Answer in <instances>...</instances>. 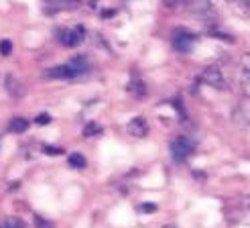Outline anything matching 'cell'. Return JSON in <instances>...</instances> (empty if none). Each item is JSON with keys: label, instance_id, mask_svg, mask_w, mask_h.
<instances>
[{"label": "cell", "instance_id": "cell-1", "mask_svg": "<svg viewBox=\"0 0 250 228\" xmlns=\"http://www.w3.org/2000/svg\"><path fill=\"white\" fill-rule=\"evenodd\" d=\"M173 47L177 49L179 53H189L193 45H195V35L189 33V31H185V29H177V31H173Z\"/></svg>", "mask_w": 250, "mask_h": 228}, {"label": "cell", "instance_id": "cell-15", "mask_svg": "<svg viewBox=\"0 0 250 228\" xmlns=\"http://www.w3.org/2000/svg\"><path fill=\"white\" fill-rule=\"evenodd\" d=\"M139 210L145 212V214H153V212H157V204H148V202H146V204L139 206Z\"/></svg>", "mask_w": 250, "mask_h": 228}, {"label": "cell", "instance_id": "cell-13", "mask_svg": "<svg viewBox=\"0 0 250 228\" xmlns=\"http://www.w3.org/2000/svg\"><path fill=\"white\" fill-rule=\"evenodd\" d=\"M130 92H132L136 98H143V96H145V88H143V82H134V84H130Z\"/></svg>", "mask_w": 250, "mask_h": 228}, {"label": "cell", "instance_id": "cell-7", "mask_svg": "<svg viewBox=\"0 0 250 228\" xmlns=\"http://www.w3.org/2000/svg\"><path fill=\"white\" fill-rule=\"evenodd\" d=\"M126 131H128V135H132V137H136V138H145L146 135H148V124H146V120L145 118H132L128 124H126Z\"/></svg>", "mask_w": 250, "mask_h": 228}, {"label": "cell", "instance_id": "cell-6", "mask_svg": "<svg viewBox=\"0 0 250 228\" xmlns=\"http://www.w3.org/2000/svg\"><path fill=\"white\" fill-rule=\"evenodd\" d=\"M65 71H67V78H78L87 69V59L85 57H73L69 63H63Z\"/></svg>", "mask_w": 250, "mask_h": 228}, {"label": "cell", "instance_id": "cell-3", "mask_svg": "<svg viewBox=\"0 0 250 228\" xmlns=\"http://www.w3.org/2000/svg\"><path fill=\"white\" fill-rule=\"evenodd\" d=\"M202 82L208 84V86H211V88H218V90H224V88H226V80H224L222 71H220L216 66H211V68L204 69V73H202Z\"/></svg>", "mask_w": 250, "mask_h": 228}, {"label": "cell", "instance_id": "cell-14", "mask_svg": "<svg viewBox=\"0 0 250 228\" xmlns=\"http://www.w3.org/2000/svg\"><path fill=\"white\" fill-rule=\"evenodd\" d=\"M0 228H24V224L17 218H8V220H4L2 224H0Z\"/></svg>", "mask_w": 250, "mask_h": 228}, {"label": "cell", "instance_id": "cell-10", "mask_svg": "<svg viewBox=\"0 0 250 228\" xmlns=\"http://www.w3.org/2000/svg\"><path fill=\"white\" fill-rule=\"evenodd\" d=\"M102 133V126H100L98 122H90V124H85V129H83V137H96Z\"/></svg>", "mask_w": 250, "mask_h": 228}, {"label": "cell", "instance_id": "cell-19", "mask_svg": "<svg viewBox=\"0 0 250 228\" xmlns=\"http://www.w3.org/2000/svg\"><path fill=\"white\" fill-rule=\"evenodd\" d=\"M228 2H232V0H228Z\"/></svg>", "mask_w": 250, "mask_h": 228}, {"label": "cell", "instance_id": "cell-11", "mask_svg": "<svg viewBox=\"0 0 250 228\" xmlns=\"http://www.w3.org/2000/svg\"><path fill=\"white\" fill-rule=\"evenodd\" d=\"M240 86H242V92H244V96H248V98H250V71H248V69H244V71H242Z\"/></svg>", "mask_w": 250, "mask_h": 228}, {"label": "cell", "instance_id": "cell-9", "mask_svg": "<svg viewBox=\"0 0 250 228\" xmlns=\"http://www.w3.org/2000/svg\"><path fill=\"white\" fill-rule=\"evenodd\" d=\"M67 163H69V167H73V169H83L87 161H85V157L82 153H71Z\"/></svg>", "mask_w": 250, "mask_h": 228}, {"label": "cell", "instance_id": "cell-16", "mask_svg": "<svg viewBox=\"0 0 250 228\" xmlns=\"http://www.w3.org/2000/svg\"><path fill=\"white\" fill-rule=\"evenodd\" d=\"M43 151H45V153H49V155H59V153H63V149H59V147H57V149H53L51 145H45V147H43Z\"/></svg>", "mask_w": 250, "mask_h": 228}, {"label": "cell", "instance_id": "cell-17", "mask_svg": "<svg viewBox=\"0 0 250 228\" xmlns=\"http://www.w3.org/2000/svg\"><path fill=\"white\" fill-rule=\"evenodd\" d=\"M49 120H51V116H49V114H41V116H37V124H47Z\"/></svg>", "mask_w": 250, "mask_h": 228}, {"label": "cell", "instance_id": "cell-12", "mask_svg": "<svg viewBox=\"0 0 250 228\" xmlns=\"http://www.w3.org/2000/svg\"><path fill=\"white\" fill-rule=\"evenodd\" d=\"M12 49H15V45H12L10 39H2V41H0V55H4V57L10 55Z\"/></svg>", "mask_w": 250, "mask_h": 228}, {"label": "cell", "instance_id": "cell-8", "mask_svg": "<svg viewBox=\"0 0 250 228\" xmlns=\"http://www.w3.org/2000/svg\"><path fill=\"white\" fill-rule=\"evenodd\" d=\"M8 129H10L12 133L21 135V133H24V131L29 129V120H27V118H21V116H17V118H12V120L8 122Z\"/></svg>", "mask_w": 250, "mask_h": 228}, {"label": "cell", "instance_id": "cell-18", "mask_svg": "<svg viewBox=\"0 0 250 228\" xmlns=\"http://www.w3.org/2000/svg\"><path fill=\"white\" fill-rule=\"evenodd\" d=\"M242 4H244L246 10H250V0H242Z\"/></svg>", "mask_w": 250, "mask_h": 228}, {"label": "cell", "instance_id": "cell-4", "mask_svg": "<svg viewBox=\"0 0 250 228\" xmlns=\"http://www.w3.org/2000/svg\"><path fill=\"white\" fill-rule=\"evenodd\" d=\"M59 41L65 47H76L83 41V27H76V29H63L59 33Z\"/></svg>", "mask_w": 250, "mask_h": 228}, {"label": "cell", "instance_id": "cell-2", "mask_svg": "<svg viewBox=\"0 0 250 228\" xmlns=\"http://www.w3.org/2000/svg\"><path fill=\"white\" fill-rule=\"evenodd\" d=\"M193 153V141L187 137H177L175 141L171 143V155L175 161H183Z\"/></svg>", "mask_w": 250, "mask_h": 228}, {"label": "cell", "instance_id": "cell-5", "mask_svg": "<svg viewBox=\"0 0 250 228\" xmlns=\"http://www.w3.org/2000/svg\"><path fill=\"white\" fill-rule=\"evenodd\" d=\"M191 12L197 19H202V21H208L209 17H214V8H211L209 0H193Z\"/></svg>", "mask_w": 250, "mask_h": 228}]
</instances>
